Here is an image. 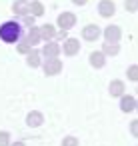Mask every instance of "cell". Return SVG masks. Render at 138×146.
I'll use <instances>...</instances> for the list:
<instances>
[{"label":"cell","mask_w":138,"mask_h":146,"mask_svg":"<svg viewBox=\"0 0 138 146\" xmlns=\"http://www.w3.org/2000/svg\"><path fill=\"white\" fill-rule=\"evenodd\" d=\"M22 38V24L16 20H6L0 24V40L6 44H16Z\"/></svg>","instance_id":"cell-1"},{"label":"cell","mask_w":138,"mask_h":146,"mask_svg":"<svg viewBox=\"0 0 138 146\" xmlns=\"http://www.w3.org/2000/svg\"><path fill=\"white\" fill-rule=\"evenodd\" d=\"M102 36H104V42H108V44H118L120 38H122V30H120V26H116V24H108V26L102 30Z\"/></svg>","instance_id":"cell-2"},{"label":"cell","mask_w":138,"mask_h":146,"mask_svg":"<svg viewBox=\"0 0 138 146\" xmlns=\"http://www.w3.org/2000/svg\"><path fill=\"white\" fill-rule=\"evenodd\" d=\"M100 36H102V28H100L98 24H86V26L82 28V38H84L86 42H96Z\"/></svg>","instance_id":"cell-3"},{"label":"cell","mask_w":138,"mask_h":146,"mask_svg":"<svg viewBox=\"0 0 138 146\" xmlns=\"http://www.w3.org/2000/svg\"><path fill=\"white\" fill-rule=\"evenodd\" d=\"M42 68H44L46 76H56L62 72V62H60V58H48L46 62H42Z\"/></svg>","instance_id":"cell-4"},{"label":"cell","mask_w":138,"mask_h":146,"mask_svg":"<svg viewBox=\"0 0 138 146\" xmlns=\"http://www.w3.org/2000/svg\"><path fill=\"white\" fill-rule=\"evenodd\" d=\"M56 24H58L60 30H70V28L76 24V14H72V12H62V14L58 16Z\"/></svg>","instance_id":"cell-5"},{"label":"cell","mask_w":138,"mask_h":146,"mask_svg":"<svg viewBox=\"0 0 138 146\" xmlns=\"http://www.w3.org/2000/svg\"><path fill=\"white\" fill-rule=\"evenodd\" d=\"M62 52V48H60V44L58 42H54V40H50V42H44V48H42V56L48 60V58H58V54Z\"/></svg>","instance_id":"cell-6"},{"label":"cell","mask_w":138,"mask_h":146,"mask_svg":"<svg viewBox=\"0 0 138 146\" xmlns=\"http://www.w3.org/2000/svg\"><path fill=\"white\" fill-rule=\"evenodd\" d=\"M108 94H110L112 98H120V96H124V94H126V84H124V80L114 78V80L108 84Z\"/></svg>","instance_id":"cell-7"},{"label":"cell","mask_w":138,"mask_h":146,"mask_svg":"<svg viewBox=\"0 0 138 146\" xmlns=\"http://www.w3.org/2000/svg\"><path fill=\"white\" fill-rule=\"evenodd\" d=\"M114 12H116L114 0H100L98 2V14L102 18H110V16H114Z\"/></svg>","instance_id":"cell-8"},{"label":"cell","mask_w":138,"mask_h":146,"mask_svg":"<svg viewBox=\"0 0 138 146\" xmlns=\"http://www.w3.org/2000/svg\"><path fill=\"white\" fill-rule=\"evenodd\" d=\"M60 48H62V52H64L66 56H76L78 50H80V40H78V38H66Z\"/></svg>","instance_id":"cell-9"},{"label":"cell","mask_w":138,"mask_h":146,"mask_svg":"<svg viewBox=\"0 0 138 146\" xmlns=\"http://www.w3.org/2000/svg\"><path fill=\"white\" fill-rule=\"evenodd\" d=\"M120 112H126V114L136 112V98L130 96V94L120 96Z\"/></svg>","instance_id":"cell-10"},{"label":"cell","mask_w":138,"mask_h":146,"mask_svg":"<svg viewBox=\"0 0 138 146\" xmlns=\"http://www.w3.org/2000/svg\"><path fill=\"white\" fill-rule=\"evenodd\" d=\"M88 60H90V66H92V68H96V70L104 68V64H106V56H104V52H102V50H94V52H90Z\"/></svg>","instance_id":"cell-11"},{"label":"cell","mask_w":138,"mask_h":146,"mask_svg":"<svg viewBox=\"0 0 138 146\" xmlns=\"http://www.w3.org/2000/svg\"><path fill=\"white\" fill-rule=\"evenodd\" d=\"M26 124H28L30 128H38V126H42V124H44V114L38 112V110L28 112V114H26Z\"/></svg>","instance_id":"cell-12"},{"label":"cell","mask_w":138,"mask_h":146,"mask_svg":"<svg viewBox=\"0 0 138 146\" xmlns=\"http://www.w3.org/2000/svg\"><path fill=\"white\" fill-rule=\"evenodd\" d=\"M12 12L16 16H28L30 14V2L28 0H16L12 4Z\"/></svg>","instance_id":"cell-13"},{"label":"cell","mask_w":138,"mask_h":146,"mask_svg":"<svg viewBox=\"0 0 138 146\" xmlns=\"http://www.w3.org/2000/svg\"><path fill=\"white\" fill-rule=\"evenodd\" d=\"M54 36H56V28H54V24H42L40 26V38L44 40V42H50V40H54Z\"/></svg>","instance_id":"cell-14"},{"label":"cell","mask_w":138,"mask_h":146,"mask_svg":"<svg viewBox=\"0 0 138 146\" xmlns=\"http://www.w3.org/2000/svg\"><path fill=\"white\" fill-rule=\"evenodd\" d=\"M26 64H28L30 68H38V66L42 64V54H40L38 50L28 52V54H26Z\"/></svg>","instance_id":"cell-15"},{"label":"cell","mask_w":138,"mask_h":146,"mask_svg":"<svg viewBox=\"0 0 138 146\" xmlns=\"http://www.w3.org/2000/svg\"><path fill=\"white\" fill-rule=\"evenodd\" d=\"M26 40L32 44V46H36L42 38H40V28L38 26H32V28H28V34H26Z\"/></svg>","instance_id":"cell-16"},{"label":"cell","mask_w":138,"mask_h":146,"mask_svg":"<svg viewBox=\"0 0 138 146\" xmlns=\"http://www.w3.org/2000/svg\"><path fill=\"white\" fill-rule=\"evenodd\" d=\"M30 12H32V16H34V18L44 16V4H42V2H38V0H32V2H30Z\"/></svg>","instance_id":"cell-17"},{"label":"cell","mask_w":138,"mask_h":146,"mask_svg":"<svg viewBox=\"0 0 138 146\" xmlns=\"http://www.w3.org/2000/svg\"><path fill=\"white\" fill-rule=\"evenodd\" d=\"M102 52H104V56H118V52H120V46H118V44H108V42H104V46H102Z\"/></svg>","instance_id":"cell-18"},{"label":"cell","mask_w":138,"mask_h":146,"mask_svg":"<svg viewBox=\"0 0 138 146\" xmlns=\"http://www.w3.org/2000/svg\"><path fill=\"white\" fill-rule=\"evenodd\" d=\"M16 50H18L20 54H28V52H32V44H30L26 38H24V40L20 38V40L16 42Z\"/></svg>","instance_id":"cell-19"},{"label":"cell","mask_w":138,"mask_h":146,"mask_svg":"<svg viewBox=\"0 0 138 146\" xmlns=\"http://www.w3.org/2000/svg\"><path fill=\"white\" fill-rule=\"evenodd\" d=\"M126 76L130 82H138V64H130L126 68Z\"/></svg>","instance_id":"cell-20"},{"label":"cell","mask_w":138,"mask_h":146,"mask_svg":"<svg viewBox=\"0 0 138 146\" xmlns=\"http://www.w3.org/2000/svg\"><path fill=\"white\" fill-rule=\"evenodd\" d=\"M124 8L126 12H138V0H124Z\"/></svg>","instance_id":"cell-21"},{"label":"cell","mask_w":138,"mask_h":146,"mask_svg":"<svg viewBox=\"0 0 138 146\" xmlns=\"http://www.w3.org/2000/svg\"><path fill=\"white\" fill-rule=\"evenodd\" d=\"M10 134L6 130H0V146H10Z\"/></svg>","instance_id":"cell-22"},{"label":"cell","mask_w":138,"mask_h":146,"mask_svg":"<svg viewBox=\"0 0 138 146\" xmlns=\"http://www.w3.org/2000/svg\"><path fill=\"white\" fill-rule=\"evenodd\" d=\"M78 138L76 136H64L62 138V146H78Z\"/></svg>","instance_id":"cell-23"},{"label":"cell","mask_w":138,"mask_h":146,"mask_svg":"<svg viewBox=\"0 0 138 146\" xmlns=\"http://www.w3.org/2000/svg\"><path fill=\"white\" fill-rule=\"evenodd\" d=\"M128 128H130V134H132L134 138H138V118H134V120L130 122V126H128Z\"/></svg>","instance_id":"cell-24"},{"label":"cell","mask_w":138,"mask_h":146,"mask_svg":"<svg viewBox=\"0 0 138 146\" xmlns=\"http://www.w3.org/2000/svg\"><path fill=\"white\" fill-rule=\"evenodd\" d=\"M54 38H58V40H66V38H68V30H58Z\"/></svg>","instance_id":"cell-25"},{"label":"cell","mask_w":138,"mask_h":146,"mask_svg":"<svg viewBox=\"0 0 138 146\" xmlns=\"http://www.w3.org/2000/svg\"><path fill=\"white\" fill-rule=\"evenodd\" d=\"M22 18H24V24H26L28 28L34 26V16H22Z\"/></svg>","instance_id":"cell-26"},{"label":"cell","mask_w":138,"mask_h":146,"mask_svg":"<svg viewBox=\"0 0 138 146\" xmlns=\"http://www.w3.org/2000/svg\"><path fill=\"white\" fill-rule=\"evenodd\" d=\"M72 2H74L76 6H86V4H88V0H72Z\"/></svg>","instance_id":"cell-27"},{"label":"cell","mask_w":138,"mask_h":146,"mask_svg":"<svg viewBox=\"0 0 138 146\" xmlns=\"http://www.w3.org/2000/svg\"><path fill=\"white\" fill-rule=\"evenodd\" d=\"M10 146H26V144H24V142H20V140H18V142H12V144H10Z\"/></svg>","instance_id":"cell-28"},{"label":"cell","mask_w":138,"mask_h":146,"mask_svg":"<svg viewBox=\"0 0 138 146\" xmlns=\"http://www.w3.org/2000/svg\"><path fill=\"white\" fill-rule=\"evenodd\" d=\"M136 112H138V100H136Z\"/></svg>","instance_id":"cell-29"},{"label":"cell","mask_w":138,"mask_h":146,"mask_svg":"<svg viewBox=\"0 0 138 146\" xmlns=\"http://www.w3.org/2000/svg\"><path fill=\"white\" fill-rule=\"evenodd\" d=\"M136 94H138V86H136Z\"/></svg>","instance_id":"cell-30"}]
</instances>
